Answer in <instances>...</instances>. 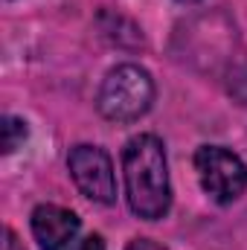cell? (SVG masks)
I'll list each match as a JSON object with an SVG mask.
<instances>
[{
	"mask_svg": "<svg viewBox=\"0 0 247 250\" xmlns=\"http://www.w3.org/2000/svg\"><path fill=\"white\" fill-rule=\"evenodd\" d=\"M125 250H166V248L157 245V242H151V239H134Z\"/></svg>",
	"mask_w": 247,
	"mask_h": 250,
	"instance_id": "obj_8",
	"label": "cell"
},
{
	"mask_svg": "<svg viewBox=\"0 0 247 250\" xmlns=\"http://www.w3.org/2000/svg\"><path fill=\"white\" fill-rule=\"evenodd\" d=\"M3 250H23V245L18 242V236H15V230H9L6 227V242H3Z\"/></svg>",
	"mask_w": 247,
	"mask_h": 250,
	"instance_id": "obj_9",
	"label": "cell"
},
{
	"mask_svg": "<svg viewBox=\"0 0 247 250\" xmlns=\"http://www.w3.org/2000/svg\"><path fill=\"white\" fill-rule=\"evenodd\" d=\"M67 169L73 184L84 198L93 204H114L117 201V178H114V163L111 154L99 146H76L67 154Z\"/></svg>",
	"mask_w": 247,
	"mask_h": 250,
	"instance_id": "obj_4",
	"label": "cell"
},
{
	"mask_svg": "<svg viewBox=\"0 0 247 250\" xmlns=\"http://www.w3.org/2000/svg\"><path fill=\"white\" fill-rule=\"evenodd\" d=\"M195 172L201 189L218 207L233 204L247 189V163L224 146H201L195 151Z\"/></svg>",
	"mask_w": 247,
	"mask_h": 250,
	"instance_id": "obj_3",
	"label": "cell"
},
{
	"mask_svg": "<svg viewBox=\"0 0 247 250\" xmlns=\"http://www.w3.org/2000/svg\"><path fill=\"white\" fill-rule=\"evenodd\" d=\"M29 227H32V236L41 250H64L67 245L76 242V236L82 230V218L73 209H64L56 204H41L32 209Z\"/></svg>",
	"mask_w": 247,
	"mask_h": 250,
	"instance_id": "obj_5",
	"label": "cell"
},
{
	"mask_svg": "<svg viewBox=\"0 0 247 250\" xmlns=\"http://www.w3.org/2000/svg\"><path fill=\"white\" fill-rule=\"evenodd\" d=\"M70 250H108L105 248V242H102V236H87V239H82V242H76Z\"/></svg>",
	"mask_w": 247,
	"mask_h": 250,
	"instance_id": "obj_7",
	"label": "cell"
},
{
	"mask_svg": "<svg viewBox=\"0 0 247 250\" xmlns=\"http://www.w3.org/2000/svg\"><path fill=\"white\" fill-rule=\"evenodd\" d=\"M123 178L125 198L137 218L160 221L172 209V184L169 163L160 137L137 134L123 148Z\"/></svg>",
	"mask_w": 247,
	"mask_h": 250,
	"instance_id": "obj_1",
	"label": "cell"
},
{
	"mask_svg": "<svg viewBox=\"0 0 247 250\" xmlns=\"http://www.w3.org/2000/svg\"><path fill=\"white\" fill-rule=\"evenodd\" d=\"M154 102V82L140 64H117L96 96L99 114L111 123H134L148 114Z\"/></svg>",
	"mask_w": 247,
	"mask_h": 250,
	"instance_id": "obj_2",
	"label": "cell"
},
{
	"mask_svg": "<svg viewBox=\"0 0 247 250\" xmlns=\"http://www.w3.org/2000/svg\"><path fill=\"white\" fill-rule=\"evenodd\" d=\"M3 154H12L23 140H26V134H29V128L23 120H18V117H3Z\"/></svg>",
	"mask_w": 247,
	"mask_h": 250,
	"instance_id": "obj_6",
	"label": "cell"
}]
</instances>
